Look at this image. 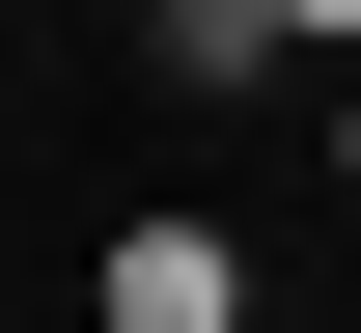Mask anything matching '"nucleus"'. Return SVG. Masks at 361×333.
Listing matches in <instances>:
<instances>
[{"instance_id": "obj_1", "label": "nucleus", "mask_w": 361, "mask_h": 333, "mask_svg": "<svg viewBox=\"0 0 361 333\" xmlns=\"http://www.w3.org/2000/svg\"><path fill=\"white\" fill-rule=\"evenodd\" d=\"M84 306H111V333H250V250H223V222H111Z\"/></svg>"}, {"instance_id": "obj_2", "label": "nucleus", "mask_w": 361, "mask_h": 333, "mask_svg": "<svg viewBox=\"0 0 361 333\" xmlns=\"http://www.w3.org/2000/svg\"><path fill=\"white\" fill-rule=\"evenodd\" d=\"M278 56H306L278 0H167V84H195V111H223V84H278Z\"/></svg>"}, {"instance_id": "obj_3", "label": "nucleus", "mask_w": 361, "mask_h": 333, "mask_svg": "<svg viewBox=\"0 0 361 333\" xmlns=\"http://www.w3.org/2000/svg\"><path fill=\"white\" fill-rule=\"evenodd\" d=\"M278 28H306V56H361V0H278Z\"/></svg>"}, {"instance_id": "obj_4", "label": "nucleus", "mask_w": 361, "mask_h": 333, "mask_svg": "<svg viewBox=\"0 0 361 333\" xmlns=\"http://www.w3.org/2000/svg\"><path fill=\"white\" fill-rule=\"evenodd\" d=\"M334 167H361V139H334Z\"/></svg>"}]
</instances>
